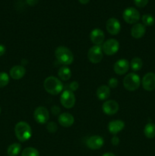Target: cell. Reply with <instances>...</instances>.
<instances>
[{
  "label": "cell",
  "instance_id": "74e56055",
  "mask_svg": "<svg viewBox=\"0 0 155 156\" xmlns=\"http://www.w3.org/2000/svg\"><path fill=\"white\" fill-rule=\"evenodd\" d=\"M0 114H1V108H0Z\"/></svg>",
  "mask_w": 155,
  "mask_h": 156
},
{
  "label": "cell",
  "instance_id": "2e32d148",
  "mask_svg": "<svg viewBox=\"0 0 155 156\" xmlns=\"http://www.w3.org/2000/svg\"><path fill=\"white\" fill-rule=\"evenodd\" d=\"M58 121L59 124L63 127H70L74 123V118L69 113H63V114H59L58 117Z\"/></svg>",
  "mask_w": 155,
  "mask_h": 156
},
{
  "label": "cell",
  "instance_id": "d6a6232c",
  "mask_svg": "<svg viewBox=\"0 0 155 156\" xmlns=\"http://www.w3.org/2000/svg\"><path fill=\"white\" fill-rule=\"evenodd\" d=\"M111 143H112L113 146H118L119 143V138L116 136H114L112 138V140H111Z\"/></svg>",
  "mask_w": 155,
  "mask_h": 156
},
{
  "label": "cell",
  "instance_id": "8992f818",
  "mask_svg": "<svg viewBox=\"0 0 155 156\" xmlns=\"http://www.w3.org/2000/svg\"><path fill=\"white\" fill-rule=\"evenodd\" d=\"M123 19L128 24H136L140 19V13L136 9L132 7L127 8L125 9L122 14Z\"/></svg>",
  "mask_w": 155,
  "mask_h": 156
},
{
  "label": "cell",
  "instance_id": "7a4b0ae2",
  "mask_svg": "<svg viewBox=\"0 0 155 156\" xmlns=\"http://www.w3.org/2000/svg\"><path fill=\"white\" fill-rule=\"evenodd\" d=\"M15 133L17 139L20 142H26L32 136V129L30 125L24 121H20L15 125Z\"/></svg>",
  "mask_w": 155,
  "mask_h": 156
},
{
  "label": "cell",
  "instance_id": "836d02e7",
  "mask_svg": "<svg viewBox=\"0 0 155 156\" xmlns=\"http://www.w3.org/2000/svg\"><path fill=\"white\" fill-rule=\"evenodd\" d=\"M39 0H27V3L30 6H34L35 5L37 4Z\"/></svg>",
  "mask_w": 155,
  "mask_h": 156
},
{
  "label": "cell",
  "instance_id": "f1b7e54d",
  "mask_svg": "<svg viewBox=\"0 0 155 156\" xmlns=\"http://www.w3.org/2000/svg\"><path fill=\"white\" fill-rule=\"evenodd\" d=\"M119 81L118 79H115V78H111L109 79V80L108 81V87L109 88H115L118 86Z\"/></svg>",
  "mask_w": 155,
  "mask_h": 156
},
{
  "label": "cell",
  "instance_id": "484cf974",
  "mask_svg": "<svg viewBox=\"0 0 155 156\" xmlns=\"http://www.w3.org/2000/svg\"><path fill=\"white\" fill-rule=\"evenodd\" d=\"M141 20H142V22L144 26H152L154 24L155 21L154 18L151 15H149V14H146V15H143Z\"/></svg>",
  "mask_w": 155,
  "mask_h": 156
},
{
  "label": "cell",
  "instance_id": "e575fe53",
  "mask_svg": "<svg viewBox=\"0 0 155 156\" xmlns=\"http://www.w3.org/2000/svg\"><path fill=\"white\" fill-rule=\"evenodd\" d=\"M5 53V47L4 45L0 44V56H3Z\"/></svg>",
  "mask_w": 155,
  "mask_h": 156
},
{
  "label": "cell",
  "instance_id": "8fae6325",
  "mask_svg": "<svg viewBox=\"0 0 155 156\" xmlns=\"http://www.w3.org/2000/svg\"><path fill=\"white\" fill-rule=\"evenodd\" d=\"M106 28L111 35H117L121 30V24L116 18H110L106 21Z\"/></svg>",
  "mask_w": 155,
  "mask_h": 156
},
{
  "label": "cell",
  "instance_id": "52a82bcc",
  "mask_svg": "<svg viewBox=\"0 0 155 156\" xmlns=\"http://www.w3.org/2000/svg\"><path fill=\"white\" fill-rule=\"evenodd\" d=\"M119 49V43L115 39H109L102 45L103 52L107 56H112L116 53Z\"/></svg>",
  "mask_w": 155,
  "mask_h": 156
},
{
  "label": "cell",
  "instance_id": "4dcf8cb0",
  "mask_svg": "<svg viewBox=\"0 0 155 156\" xmlns=\"http://www.w3.org/2000/svg\"><path fill=\"white\" fill-rule=\"evenodd\" d=\"M68 90H70V91H76V90L78 88V83L77 82H75V81H74V82H71V83L68 84Z\"/></svg>",
  "mask_w": 155,
  "mask_h": 156
},
{
  "label": "cell",
  "instance_id": "1f68e13d",
  "mask_svg": "<svg viewBox=\"0 0 155 156\" xmlns=\"http://www.w3.org/2000/svg\"><path fill=\"white\" fill-rule=\"evenodd\" d=\"M51 111L54 115H58V114H59V113H60V108L58 106H56V105H55V106L52 107Z\"/></svg>",
  "mask_w": 155,
  "mask_h": 156
},
{
  "label": "cell",
  "instance_id": "7c38bea8",
  "mask_svg": "<svg viewBox=\"0 0 155 156\" xmlns=\"http://www.w3.org/2000/svg\"><path fill=\"white\" fill-rule=\"evenodd\" d=\"M119 104L113 100L106 101L102 105L103 113L107 115H113L116 114L119 111Z\"/></svg>",
  "mask_w": 155,
  "mask_h": 156
},
{
  "label": "cell",
  "instance_id": "277c9868",
  "mask_svg": "<svg viewBox=\"0 0 155 156\" xmlns=\"http://www.w3.org/2000/svg\"><path fill=\"white\" fill-rule=\"evenodd\" d=\"M141 85V79L138 75L135 73H131L126 75L123 79V85L125 88L129 91H136Z\"/></svg>",
  "mask_w": 155,
  "mask_h": 156
},
{
  "label": "cell",
  "instance_id": "e0dca14e",
  "mask_svg": "<svg viewBox=\"0 0 155 156\" xmlns=\"http://www.w3.org/2000/svg\"><path fill=\"white\" fill-rule=\"evenodd\" d=\"M146 28L143 24L136 23L131 28V35L135 39H140L145 34Z\"/></svg>",
  "mask_w": 155,
  "mask_h": 156
},
{
  "label": "cell",
  "instance_id": "8d00e7d4",
  "mask_svg": "<svg viewBox=\"0 0 155 156\" xmlns=\"http://www.w3.org/2000/svg\"><path fill=\"white\" fill-rule=\"evenodd\" d=\"M102 156H115L113 153H111V152H106V153H104Z\"/></svg>",
  "mask_w": 155,
  "mask_h": 156
},
{
  "label": "cell",
  "instance_id": "f546056e",
  "mask_svg": "<svg viewBox=\"0 0 155 156\" xmlns=\"http://www.w3.org/2000/svg\"><path fill=\"white\" fill-rule=\"evenodd\" d=\"M135 5L139 8H143L147 5L148 0H134Z\"/></svg>",
  "mask_w": 155,
  "mask_h": 156
},
{
  "label": "cell",
  "instance_id": "83f0119b",
  "mask_svg": "<svg viewBox=\"0 0 155 156\" xmlns=\"http://www.w3.org/2000/svg\"><path fill=\"white\" fill-rule=\"evenodd\" d=\"M46 129L50 133H55L58 129V126L55 122H49L47 123Z\"/></svg>",
  "mask_w": 155,
  "mask_h": 156
},
{
  "label": "cell",
  "instance_id": "d4e9b609",
  "mask_svg": "<svg viewBox=\"0 0 155 156\" xmlns=\"http://www.w3.org/2000/svg\"><path fill=\"white\" fill-rule=\"evenodd\" d=\"M40 153L38 150L33 147L25 148L21 152V156H39Z\"/></svg>",
  "mask_w": 155,
  "mask_h": 156
},
{
  "label": "cell",
  "instance_id": "3957f363",
  "mask_svg": "<svg viewBox=\"0 0 155 156\" xmlns=\"http://www.w3.org/2000/svg\"><path fill=\"white\" fill-rule=\"evenodd\" d=\"M55 56L58 62L63 66L71 65L74 61V56L71 50L65 47H58L55 50Z\"/></svg>",
  "mask_w": 155,
  "mask_h": 156
},
{
  "label": "cell",
  "instance_id": "4316f807",
  "mask_svg": "<svg viewBox=\"0 0 155 156\" xmlns=\"http://www.w3.org/2000/svg\"><path fill=\"white\" fill-rule=\"evenodd\" d=\"M9 82V76L7 73L2 72L0 73V88L6 86Z\"/></svg>",
  "mask_w": 155,
  "mask_h": 156
},
{
  "label": "cell",
  "instance_id": "ba28073f",
  "mask_svg": "<svg viewBox=\"0 0 155 156\" xmlns=\"http://www.w3.org/2000/svg\"><path fill=\"white\" fill-rule=\"evenodd\" d=\"M103 56L101 46H93L89 49L88 53V58L92 63H99Z\"/></svg>",
  "mask_w": 155,
  "mask_h": 156
},
{
  "label": "cell",
  "instance_id": "9a60e30c",
  "mask_svg": "<svg viewBox=\"0 0 155 156\" xmlns=\"http://www.w3.org/2000/svg\"><path fill=\"white\" fill-rule=\"evenodd\" d=\"M129 66H130V65H129V62H128L127 59H121L115 62L113 66V69L117 75L122 76V75L126 74L129 71Z\"/></svg>",
  "mask_w": 155,
  "mask_h": 156
},
{
  "label": "cell",
  "instance_id": "cb8c5ba5",
  "mask_svg": "<svg viewBox=\"0 0 155 156\" xmlns=\"http://www.w3.org/2000/svg\"><path fill=\"white\" fill-rule=\"evenodd\" d=\"M130 67L133 71L137 72L139 71L141 68H142L143 66V62L141 60V58L139 57H135L132 59L130 62Z\"/></svg>",
  "mask_w": 155,
  "mask_h": 156
},
{
  "label": "cell",
  "instance_id": "ffe728a7",
  "mask_svg": "<svg viewBox=\"0 0 155 156\" xmlns=\"http://www.w3.org/2000/svg\"><path fill=\"white\" fill-rule=\"evenodd\" d=\"M96 94L100 100H106L110 95V88L108 87V85H100L97 88Z\"/></svg>",
  "mask_w": 155,
  "mask_h": 156
},
{
  "label": "cell",
  "instance_id": "30bf717a",
  "mask_svg": "<svg viewBox=\"0 0 155 156\" xmlns=\"http://www.w3.org/2000/svg\"><path fill=\"white\" fill-rule=\"evenodd\" d=\"M143 88L147 91H153L155 88V74L153 73H147L143 77L141 81Z\"/></svg>",
  "mask_w": 155,
  "mask_h": 156
},
{
  "label": "cell",
  "instance_id": "44dd1931",
  "mask_svg": "<svg viewBox=\"0 0 155 156\" xmlns=\"http://www.w3.org/2000/svg\"><path fill=\"white\" fill-rule=\"evenodd\" d=\"M58 76L59 79H62V81H68L71 76V71L68 66H63L61 68H59L58 71Z\"/></svg>",
  "mask_w": 155,
  "mask_h": 156
},
{
  "label": "cell",
  "instance_id": "ac0fdd59",
  "mask_svg": "<svg viewBox=\"0 0 155 156\" xmlns=\"http://www.w3.org/2000/svg\"><path fill=\"white\" fill-rule=\"evenodd\" d=\"M125 127V123L121 120H112L108 124V129L109 133L113 135H115L120 131L122 130Z\"/></svg>",
  "mask_w": 155,
  "mask_h": 156
},
{
  "label": "cell",
  "instance_id": "5b68a950",
  "mask_svg": "<svg viewBox=\"0 0 155 156\" xmlns=\"http://www.w3.org/2000/svg\"><path fill=\"white\" fill-rule=\"evenodd\" d=\"M75 95H74V92L70 91V90L65 89L61 94V104H62L64 108H67V109H70V108H73L75 105Z\"/></svg>",
  "mask_w": 155,
  "mask_h": 156
},
{
  "label": "cell",
  "instance_id": "603a6c76",
  "mask_svg": "<svg viewBox=\"0 0 155 156\" xmlns=\"http://www.w3.org/2000/svg\"><path fill=\"white\" fill-rule=\"evenodd\" d=\"M21 151V145L20 143H13L10 145L7 149L9 156H17Z\"/></svg>",
  "mask_w": 155,
  "mask_h": 156
},
{
  "label": "cell",
  "instance_id": "9c48e42d",
  "mask_svg": "<svg viewBox=\"0 0 155 156\" xmlns=\"http://www.w3.org/2000/svg\"><path fill=\"white\" fill-rule=\"evenodd\" d=\"M33 118L40 124H44L47 123L50 118L48 110L45 107H38L33 112Z\"/></svg>",
  "mask_w": 155,
  "mask_h": 156
},
{
  "label": "cell",
  "instance_id": "d590c367",
  "mask_svg": "<svg viewBox=\"0 0 155 156\" xmlns=\"http://www.w3.org/2000/svg\"><path fill=\"white\" fill-rule=\"evenodd\" d=\"M78 1L80 2V3H81V4L85 5V4H88V3L89 2L90 0H78Z\"/></svg>",
  "mask_w": 155,
  "mask_h": 156
},
{
  "label": "cell",
  "instance_id": "5bb4252c",
  "mask_svg": "<svg viewBox=\"0 0 155 156\" xmlns=\"http://www.w3.org/2000/svg\"><path fill=\"white\" fill-rule=\"evenodd\" d=\"M90 39L91 42L96 46H101L104 43L105 35L104 33L100 28H95L92 30L90 34Z\"/></svg>",
  "mask_w": 155,
  "mask_h": 156
},
{
  "label": "cell",
  "instance_id": "6da1fadb",
  "mask_svg": "<svg viewBox=\"0 0 155 156\" xmlns=\"http://www.w3.org/2000/svg\"><path fill=\"white\" fill-rule=\"evenodd\" d=\"M44 88L50 94L57 95L63 90V84L58 78L50 76L45 79L43 83Z\"/></svg>",
  "mask_w": 155,
  "mask_h": 156
},
{
  "label": "cell",
  "instance_id": "7402d4cb",
  "mask_svg": "<svg viewBox=\"0 0 155 156\" xmlns=\"http://www.w3.org/2000/svg\"><path fill=\"white\" fill-rule=\"evenodd\" d=\"M144 133L147 138L153 139L155 137V124L153 123H148L146 124L144 129Z\"/></svg>",
  "mask_w": 155,
  "mask_h": 156
},
{
  "label": "cell",
  "instance_id": "4fadbf2b",
  "mask_svg": "<svg viewBox=\"0 0 155 156\" xmlns=\"http://www.w3.org/2000/svg\"><path fill=\"white\" fill-rule=\"evenodd\" d=\"M104 140L100 136H92L89 137L86 141V145L89 149L92 150H97L103 147Z\"/></svg>",
  "mask_w": 155,
  "mask_h": 156
},
{
  "label": "cell",
  "instance_id": "d6986e66",
  "mask_svg": "<svg viewBox=\"0 0 155 156\" xmlns=\"http://www.w3.org/2000/svg\"><path fill=\"white\" fill-rule=\"evenodd\" d=\"M26 73V69L23 66H15L10 69V76L15 80L22 79Z\"/></svg>",
  "mask_w": 155,
  "mask_h": 156
}]
</instances>
